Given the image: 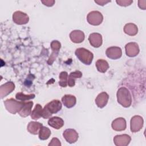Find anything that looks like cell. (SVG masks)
<instances>
[{
    "instance_id": "24",
    "label": "cell",
    "mask_w": 146,
    "mask_h": 146,
    "mask_svg": "<svg viewBox=\"0 0 146 146\" xmlns=\"http://www.w3.org/2000/svg\"><path fill=\"white\" fill-rule=\"evenodd\" d=\"M95 65L98 71L102 73L106 72L109 68V64L108 62L104 59H98L96 62Z\"/></svg>"
},
{
    "instance_id": "6",
    "label": "cell",
    "mask_w": 146,
    "mask_h": 146,
    "mask_svg": "<svg viewBox=\"0 0 146 146\" xmlns=\"http://www.w3.org/2000/svg\"><path fill=\"white\" fill-rule=\"evenodd\" d=\"M144 123L143 119L139 115L133 116L130 121V128L132 132H137L143 127Z\"/></svg>"
},
{
    "instance_id": "21",
    "label": "cell",
    "mask_w": 146,
    "mask_h": 146,
    "mask_svg": "<svg viewBox=\"0 0 146 146\" xmlns=\"http://www.w3.org/2000/svg\"><path fill=\"white\" fill-rule=\"evenodd\" d=\"M43 126L42 123L37 121H30L27 127V131L31 134L36 135L39 133L40 128Z\"/></svg>"
},
{
    "instance_id": "18",
    "label": "cell",
    "mask_w": 146,
    "mask_h": 146,
    "mask_svg": "<svg viewBox=\"0 0 146 146\" xmlns=\"http://www.w3.org/2000/svg\"><path fill=\"white\" fill-rule=\"evenodd\" d=\"M33 106V102L32 101L25 102L22 108L18 112V114L23 117H25L30 115L31 113V108Z\"/></svg>"
},
{
    "instance_id": "14",
    "label": "cell",
    "mask_w": 146,
    "mask_h": 146,
    "mask_svg": "<svg viewBox=\"0 0 146 146\" xmlns=\"http://www.w3.org/2000/svg\"><path fill=\"white\" fill-rule=\"evenodd\" d=\"M88 40L90 44L95 48H98L101 46L103 43V39L101 34L97 33L91 34L89 35Z\"/></svg>"
},
{
    "instance_id": "31",
    "label": "cell",
    "mask_w": 146,
    "mask_h": 146,
    "mask_svg": "<svg viewBox=\"0 0 146 146\" xmlns=\"http://www.w3.org/2000/svg\"><path fill=\"white\" fill-rule=\"evenodd\" d=\"M41 2L45 6L50 7V6H52L54 5V4L55 3V1H54V0H44V1H41Z\"/></svg>"
},
{
    "instance_id": "4",
    "label": "cell",
    "mask_w": 146,
    "mask_h": 146,
    "mask_svg": "<svg viewBox=\"0 0 146 146\" xmlns=\"http://www.w3.org/2000/svg\"><path fill=\"white\" fill-rule=\"evenodd\" d=\"M24 103L25 102L18 101L13 98H10L6 99L4 102V104L7 111L12 114H15L17 112L18 113L23 106Z\"/></svg>"
},
{
    "instance_id": "7",
    "label": "cell",
    "mask_w": 146,
    "mask_h": 146,
    "mask_svg": "<svg viewBox=\"0 0 146 146\" xmlns=\"http://www.w3.org/2000/svg\"><path fill=\"white\" fill-rule=\"evenodd\" d=\"M13 21L17 25H25L28 23L29 17L26 13L21 11H17L13 14Z\"/></svg>"
},
{
    "instance_id": "25",
    "label": "cell",
    "mask_w": 146,
    "mask_h": 146,
    "mask_svg": "<svg viewBox=\"0 0 146 146\" xmlns=\"http://www.w3.org/2000/svg\"><path fill=\"white\" fill-rule=\"evenodd\" d=\"M43 108L39 104H36L34 110L32 111L30 116L31 119L34 120H37L42 116Z\"/></svg>"
},
{
    "instance_id": "20",
    "label": "cell",
    "mask_w": 146,
    "mask_h": 146,
    "mask_svg": "<svg viewBox=\"0 0 146 146\" xmlns=\"http://www.w3.org/2000/svg\"><path fill=\"white\" fill-rule=\"evenodd\" d=\"M48 124L56 129H60L62 128L64 125V121L63 120L58 116H54L50 117L48 120Z\"/></svg>"
},
{
    "instance_id": "16",
    "label": "cell",
    "mask_w": 146,
    "mask_h": 146,
    "mask_svg": "<svg viewBox=\"0 0 146 146\" xmlns=\"http://www.w3.org/2000/svg\"><path fill=\"white\" fill-rule=\"evenodd\" d=\"M84 34L83 31L78 30L72 31L70 34V38L71 41L75 43H82L84 39Z\"/></svg>"
},
{
    "instance_id": "2",
    "label": "cell",
    "mask_w": 146,
    "mask_h": 146,
    "mask_svg": "<svg viewBox=\"0 0 146 146\" xmlns=\"http://www.w3.org/2000/svg\"><path fill=\"white\" fill-rule=\"evenodd\" d=\"M117 102L123 107H129L132 103V97L129 91L125 87H120L116 94Z\"/></svg>"
},
{
    "instance_id": "19",
    "label": "cell",
    "mask_w": 146,
    "mask_h": 146,
    "mask_svg": "<svg viewBox=\"0 0 146 146\" xmlns=\"http://www.w3.org/2000/svg\"><path fill=\"white\" fill-rule=\"evenodd\" d=\"M62 102L66 107L70 108L73 107L75 105L76 102V99L75 96L72 95L67 94L64 95L62 98Z\"/></svg>"
},
{
    "instance_id": "26",
    "label": "cell",
    "mask_w": 146,
    "mask_h": 146,
    "mask_svg": "<svg viewBox=\"0 0 146 146\" xmlns=\"http://www.w3.org/2000/svg\"><path fill=\"white\" fill-rule=\"evenodd\" d=\"M39 138L40 140H45L49 138L51 135V131L50 129L44 126H42L39 131Z\"/></svg>"
},
{
    "instance_id": "15",
    "label": "cell",
    "mask_w": 146,
    "mask_h": 146,
    "mask_svg": "<svg viewBox=\"0 0 146 146\" xmlns=\"http://www.w3.org/2000/svg\"><path fill=\"white\" fill-rule=\"evenodd\" d=\"M111 127L113 130L116 131H124L127 127L126 121L123 117L116 118L112 122Z\"/></svg>"
},
{
    "instance_id": "23",
    "label": "cell",
    "mask_w": 146,
    "mask_h": 146,
    "mask_svg": "<svg viewBox=\"0 0 146 146\" xmlns=\"http://www.w3.org/2000/svg\"><path fill=\"white\" fill-rule=\"evenodd\" d=\"M124 32L130 36H134L137 34L138 32V29L136 25L132 23H129L125 24L124 27Z\"/></svg>"
},
{
    "instance_id": "12",
    "label": "cell",
    "mask_w": 146,
    "mask_h": 146,
    "mask_svg": "<svg viewBox=\"0 0 146 146\" xmlns=\"http://www.w3.org/2000/svg\"><path fill=\"white\" fill-rule=\"evenodd\" d=\"M131 140L130 136L127 134L116 135L113 137L114 144L116 146H127Z\"/></svg>"
},
{
    "instance_id": "10",
    "label": "cell",
    "mask_w": 146,
    "mask_h": 146,
    "mask_svg": "<svg viewBox=\"0 0 146 146\" xmlns=\"http://www.w3.org/2000/svg\"><path fill=\"white\" fill-rule=\"evenodd\" d=\"M125 54L129 57H135L139 53L140 49L138 44L135 42H129L125 46Z\"/></svg>"
},
{
    "instance_id": "32",
    "label": "cell",
    "mask_w": 146,
    "mask_h": 146,
    "mask_svg": "<svg viewBox=\"0 0 146 146\" xmlns=\"http://www.w3.org/2000/svg\"><path fill=\"white\" fill-rule=\"evenodd\" d=\"M139 7L143 10H145L146 9V1H138Z\"/></svg>"
},
{
    "instance_id": "9",
    "label": "cell",
    "mask_w": 146,
    "mask_h": 146,
    "mask_svg": "<svg viewBox=\"0 0 146 146\" xmlns=\"http://www.w3.org/2000/svg\"><path fill=\"white\" fill-rule=\"evenodd\" d=\"M63 136L67 142L70 144L75 143L79 137L78 132L74 129H66L63 133Z\"/></svg>"
},
{
    "instance_id": "29",
    "label": "cell",
    "mask_w": 146,
    "mask_h": 146,
    "mask_svg": "<svg viewBox=\"0 0 146 146\" xmlns=\"http://www.w3.org/2000/svg\"><path fill=\"white\" fill-rule=\"evenodd\" d=\"M116 2L121 6H128L133 3L132 0H116Z\"/></svg>"
},
{
    "instance_id": "3",
    "label": "cell",
    "mask_w": 146,
    "mask_h": 146,
    "mask_svg": "<svg viewBox=\"0 0 146 146\" xmlns=\"http://www.w3.org/2000/svg\"><path fill=\"white\" fill-rule=\"evenodd\" d=\"M75 55L78 59L86 65H90L93 60V54L85 48H78L75 50Z\"/></svg>"
},
{
    "instance_id": "5",
    "label": "cell",
    "mask_w": 146,
    "mask_h": 146,
    "mask_svg": "<svg viewBox=\"0 0 146 146\" xmlns=\"http://www.w3.org/2000/svg\"><path fill=\"white\" fill-rule=\"evenodd\" d=\"M87 20L89 24L93 26H98L103 22V17L100 12L98 11H92L88 14Z\"/></svg>"
},
{
    "instance_id": "17",
    "label": "cell",
    "mask_w": 146,
    "mask_h": 146,
    "mask_svg": "<svg viewBox=\"0 0 146 146\" xmlns=\"http://www.w3.org/2000/svg\"><path fill=\"white\" fill-rule=\"evenodd\" d=\"M109 99L108 94L106 92L100 93L95 99V103L97 106L100 108L105 107Z\"/></svg>"
},
{
    "instance_id": "33",
    "label": "cell",
    "mask_w": 146,
    "mask_h": 146,
    "mask_svg": "<svg viewBox=\"0 0 146 146\" xmlns=\"http://www.w3.org/2000/svg\"><path fill=\"white\" fill-rule=\"evenodd\" d=\"M111 1H106V0H95V2L98 3L99 5L104 6L108 2H110Z\"/></svg>"
},
{
    "instance_id": "8",
    "label": "cell",
    "mask_w": 146,
    "mask_h": 146,
    "mask_svg": "<svg viewBox=\"0 0 146 146\" xmlns=\"http://www.w3.org/2000/svg\"><path fill=\"white\" fill-rule=\"evenodd\" d=\"M61 47L60 43L58 40H52L51 43V48L52 51L51 56L49 57V59L47 61V63L48 64H52L56 58L60 48Z\"/></svg>"
},
{
    "instance_id": "11",
    "label": "cell",
    "mask_w": 146,
    "mask_h": 146,
    "mask_svg": "<svg viewBox=\"0 0 146 146\" xmlns=\"http://www.w3.org/2000/svg\"><path fill=\"white\" fill-rule=\"evenodd\" d=\"M107 56L111 59H117L122 55L121 49L119 47L113 46L108 47L106 51Z\"/></svg>"
},
{
    "instance_id": "30",
    "label": "cell",
    "mask_w": 146,
    "mask_h": 146,
    "mask_svg": "<svg viewBox=\"0 0 146 146\" xmlns=\"http://www.w3.org/2000/svg\"><path fill=\"white\" fill-rule=\"evenodd\" d=\"M49 146H60L61 143L58 138L54 137L51 139L50 143L48 144Z\"/></svg>"
},
{
    "instance_id": "13",
    "label": "cell",
    "mask_w": 146,
    "mask_h": 146,
    "mask_svg": "<svg viewBox=\"0 0 146 146\" xmlns=\"http://www.w3.org/2000/svg\"><path fill=\"white\" fill-rule=\"evenodd\" d=\"M15 89V84L12 82H8L0 87V96L3 98L10 94Z\"/></svg>"
},
{
    "instance_id": "28",
    "label": "cell",
    "mask_w": 146,
    "mask_h": 146,
    "mask_svg": "<svg viewBox=\"0 0 146 146\" xmlns=\"http://www.w3.org/2000/svg\"><path fill=\"white\" fill-rule=\"evenodd\" d=\"M59 84L62 87H66L67 85L68 80V74L66 71H62L59 74Z\"/></svg>"
},
{
    "instance_id": "22",
    "label": "cell",
    "mask_w": 146,
    "mask_h": 146,
    "mask_svg": "<svg viewBox=\"0 0 146 146\" xmlns=\"http://www.w3.org/2000/svg\"><path fill=\"white\" fill-rule=\"evenodd\" d=\"M82 76V73L80 71H75L72 72L68 76V80H67V85L69 87H72L75 86V80L77 78H80Z\"/></svg>"
},
{
    "instance_id": "1",
    "label": "cell",
    "mask_w": 146,
    "mask_h": 146,
    "mask_svg": "<svg viewBox=\"0 0 146 146\" xmlns=\"http://www.w3.org/2000/svg\"><path fill=\"white\" fill-rule=\"evenodd\" d=\"M62 103L59 100H52L43 108L42 117L45 119L50 118L53 113L59 112L62 109Z\"/></svg>"
},
{
    "instance_id": "27",
    "label": "cell",
    "mask_w": 146,
    "mask_h": 146,
    "mask_svg": "<svg viewBox=\"0 0 146 146\" xmlns=\"http://www.w3.org/2000/svg\"><path fill=\"white\" fill-rule=\"evenodd\" d=\"M15 98L17 100L22 102H26L35 98V94H31L29 95H26L22 92H18L15 95Z\"/></svg>"
}]
</instances>
